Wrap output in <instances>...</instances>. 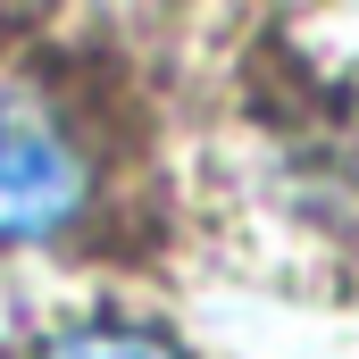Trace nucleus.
Wrapping results in <instances>:
<instances>
[{
    "instance_id": "f03ea898",
    "label": "nucleus",
    "mask_w": 359,
    "mask_h": 359,
    "mask_svg": "<svg viewBox=\"0 0 359 359\" xmlns=\"http://www.w3.org/2000/svg\"><path fill=\"white\" fill-rule=\"evenodd\" d=\"M42 359H176L151 326H117V318H100V326H67V334H50Z\"/></svg>"
},
{
    "instance_id": "f257e3e1",
    "label": "nucleus",
    "mask_w": 359,
    "mask_h": 359,
    "mask_svg": "<svg viewBox=\"0 0 359 359\" xmlns=\"http://www.w3.org/2000/svg\"><path fill=\"white\" fill-rule=\"evenodd\" d=\"M92 209V159L42 92H0V243H50Z\"/></svg>"
}]
</instances>
